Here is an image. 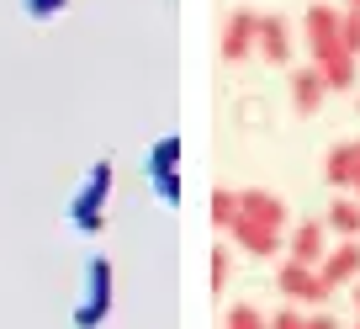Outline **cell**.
I'll return each instance as SVG.
<instances>
[{
	"mask_svg": "<svg viewBox=\"0 0 360 329\" xmlns=\"http://www.w3.org/2000/svg\"><path fill=\"white\" fill-rule=\"evenodd\" d=\"M106 197H112V159H96L79 181V192L69 197V228L96 239L106 228Z\"/></svg>",
	"mask_w": 360,
	"mask_h": 329,
	"instance_id": "cell-1",
	"label": "cell"
},
{
	"mask_svg": "<svg viewBox=\"0 0 360 329\" xmlns=\"http://www.w3.org/2000/svg\"><path fill=\"white\" fill-rule=\"evenodd\" d=\"M112 287H117V271L106 255H90L85 261V292H79V308H75V329H101L106 314H112Z\"/></svg>",
	"mask_w": 360,
	"mask_h": 329,
	"instance_id": "cell-2",
	"label": "cell"
},
{
	"mask_svg": "<svg viewBox=\"0 0 360 329\" xmlns=\"http://www.w3.org/2000/svg\"><path fill=\"white\" fill-rule=\"evenodd\" d=\"M276 292L286 297L292 308H323L328 297H334V287L318 276V266H297V261H281V271H276Z\"/></svg>",
	"mask_w": 360,
	"mask_h": 329,
	"instance_id": "cell-3",
	"label": "cell"
},
{
	"mask_svg": "<svg viewBox=\"0 0 360 329\" xmlns=\"http://www.w3.org/2000/svg\"><path fill=\"white\" fill-rule=\"evenodd\" d=\"M297 43L307 48V64H323V58L345 54L339 48V6H307L302 27H297Z\"/></svg>",
	"mask_w": 360,
	"mask_h": 329,
	"instance_id": "cell-4",
	"label": "cell"
},
{
	"mask_svg": "<svg viewBox=\"0 0 360 329\" xmlns=\"http://www.w3.org/2000/svg\"><path fill=\"white\" fill-rule=\"evenodd\" d=\"M255 54L265 58V64H276V69H292V58H297V27L286 22V16L265 11V16H259V27H255Z\"/></svg>",
	"mask_w": 360,
	"mask_h": 329,
	"instance_id": "cell-5",
	"label": "cell"
},
{
	"mask_svg": "<svg viewBox=\"0 0 360 329\" xmlns=\"http://www.w3.org/2000/svg\"><path fill=\"white\" fill-rule=\"evenodd\" d=\"M255 27H259V11H228L223 22V37H217V54L228 58V64H244L249 54H255Z\"/></svg>",
	"mask_w": 360,
	"mask_h": 329,
	"instance_id": "cell-6",
	"label": "cell"
},
{
	"mask_svg": "<svg viewBox=\"0 0 360 329\" xmlns=\"http://www.w3.org/2000/svg\"><path fill=\"white\" fill-rule=\"evenodd\" d=\"M323 255H328V228H323V218H302V223H292V234H286V261L318 266Z\"/></svg>",
	"mask_w": 360,
	"mask_h": 329,
	"instance_id": "cell-7",
	"label": "cell"
},
{
	"mask_svg": "<svg viewBox=\"0 0 360 329\" xmlns=\"http://www.w3.org/2000/svg\"><path fill=\"white\" fill-rule=\"evenodd\" d=\"M233 244L244 255H255V261H270V255H281L286 250V234L281 228H265V223H255V218H233Z\"/></svg>",
	"mask_w": 360,
	"mask_h": 329,
	"instance_id": "cell-8",
	"label": "cell"
},
{
	"mask_svg": "<svg viewBox=\"0 0 360 329\" xmlns=\"http://www.w3.org/2000/svg\"><path fill=\"white\" fill-rule=\"evenodd\" d=\"M286 96H292V112L313 117L318 106H323V96H328V85H323V75H318V64L286 69Z\"/></svg>",
	"mask_w": 360,
	"mask_h": 329,
	"instance_id": "cell-9",
	"label": "cell"
},
{
	"mask_svg": "<svg viewBox=\"0 0 360 329\" xmlns=\"http://www.w3.org/2000/svg\"><path fill=\"white\" fill-rule=\"evenodd\" d=\"M318 276H323L328 287H349L360 282V239H339V244H328V255L318 261Z\"/></svg>",
	"mask_w": 360,
	"mask_h": 329,
	"instance_id": "cell-10",
	"label": "cell"
},
{
	"mask_svg": "<svg viewBox=\"0 0 360 329\" xmlns=\"http://www.w3.org/2000/svg\"><path fill=\"white\" fill-rule=\"evenodd\" d=\"M238 218H255V223L281 228V234H286V223H292L286 202H281L276 192H265V186H249V192H238Z\"/></svg>",
	"mask_w": 360,
	"mask_h": 329,
	"instance_id": "cell-11",
	"label": "cell"
},
{
	"mask_svg": "<svg viewBox=\"0 0 360 329\" xmlns=\"http://www.w3.org/2000/svg\"><path fill=\"white\" fill-rule=\"evenodd\" d=\"M323 228L339 234V239H360V197L339 192L334 202H328V213H323Z\"/></svg>",
	"mask_w": 360,
	"mask_h": 329,
	"instance_id": "cell-12",
	"label": "cell"
},
{
	"mask_svg": "<svg viewBox=\"0 0 360 329\" xmlns=\"http://www.w3.org/2000/svg\"><path fill=\"white\" fill-rule=\"evenodd\" d=\"M323 181L334 186V192H349V186H355V144H349V138H339L323 154Z\"/></svg>",
	"mask_w": 360,
	"mask_h": 329,
	"instance_id": "cell-13",
	"label": "cell"
},
{
	"mask_svg": "<svg viewBox=\"0 0 360 329\" xmlns=\"http://www.w3.org/2000/svg\"><path fill=\"white\" fill-rule=\"evenodd\" d=\"M318 75H323V85L328 91H339V96H349L360 85V64L349 54H334V58H323V64H318Z\"/></svg>",
	"mask_w": 360,
	"mask_h": 329,
	"instance_id": "cell-14",
	"label": "cell"
},
{
	"mask_svg": "<svg viewBox=\"0 0 360 329\" xmlns=\"http://www.w3.org/2000/svg\"><path fill=\"white\" fill-rule=\"evenodd\" d=\"M159 170H180V133L154 138V149H148V175H159Z\"/></svg>",
	"mask_w": 360,
	"mask_h": 329,
	"instance_id": "cell-15",
	"label": "cell"
},
{
	"mask_svg": "<svg viewBox=\"0 0 360 329\" xmlns=\"http://www.w3.org/2000/svg\"><path fill=\"white\" fill-rule=\"evenodd\" d=\"M223 329H270V318L259 314L255 303H233V308L223 314Z\"/></svg>",
	"mask_w": 360,
	"mask_h": 329,
	"instance_id": "cell-16",
	"label": "cell"
},
{
	"mask_svg": "<svg viewBox=\"0 0 360 329\" xmlns=\"http://www.w3.org/2000/svg\"><path fill=\"white\" fill-rule=\"evenodd\" d=\"M148 186H154V197L165 207H180V197H186V186H180V170H159V175H148Z\"/></svg>",
	"mask_w": 360,
	"mask_h": 329,
	"instance_id": "cell-17",
	"label": "cell"
},
{
	"mask_svg": "<svg viewBox=\"0 0 360 329\" xmlns=\"http://www.w3.org/2000/svg\"><path fill=\"white\" fill-rule=\"evenodd\" d=\"M339 48H345L349 58H360V11H339Z\"/></svg>",
	"mask_w": 360,
	"mask_h": 329,
	"instance_id": "cell-18",
	"label": "cell"
},
{
	"mask_svg": "<svg viewBox=\"0 0 360 329\" xmlns=\"http://www.w3.org/2000/svg\"><path fill=\"white\" fill-rule=\"evenodd\" d=\"M238 218V192H212V228H233Z\"/></svg>",
	"mask_w": 360,
	"mask_h": 329,
	"instance_id": "cell-19",
	"label": "cell"
},
{
	"mask_svg": "<svg viewBox=\"0 0 360 329\" xmlns=\"http://www.w3.org/2000/svg\"><path fill=\"white\" fill-rule=\"evenodd\" d=\"M64 6H69V0H22V16H27V22H53Z\"/></svg>",
	"mask_w": 360,
	"mask_h": 329,
	"instance_id": "cell-20",
	"label": "cell"
},
{
	"mask_svg": "<svg viewBox=\"0 0 360 329\" xmlns=\"http://www.w3.org/2000/svg\"><path fill=\"white\" fill-rule=\"evenodd\" d=\"M270 329H307V314H302V308H292V303H286L281 314H270Z\"/></svg>",
	"mask_w": 360,
	"mask_h": 329,
	"instance_id": "cell-21",
	"label": "cell"
},
{
	"mask_svg": "<svg viewBox=\"0 0 360 329\" xmlns=\"http://www.w3.org/2000/svg\"><path fill=\"white\" fill-rule=\"evenodd\" d=\"M228 271H233L228 250H212V292H223V287H228Z\"/></svg>",
	"mask_w": 360,
	"mask_h": 329,
	"instance_id": "cell-22",
	"label": "cell"
},
{
	"mask_svg": "<svg viewBox=\"0 0 360 329\" xmlns=\"http://www.w3.org/2000/svg\"><path fill=\"white\" fill-rule=\"evenodd\" d=\"M307 329H339V318L323 314V308H313V314H307Z\"/></svg>",
	"mask_w": 360,
	"mask_h": 329,
	"instance_id": "cell-23",
	"label": "cell"
},
{
	"mask_svg": "<svg viewBox=\"0 0 360 329\" xmlns=\"http://www.w3.org/2000/svg\"><path fill=\"white\" fill-rule=\"evenodd\" d=\"M355 144V186H349V197H360V138H349Z\"/></svg>",
	"mask_w": 360,
	"mask_h": 329,
	"instance_id": "cell-24",
	"label": "cell"
},
{
	"mask_svg": "<svg viewBox=\"0 0 360 329\" xmlns=\"http://www.w3.org/2000/svg\"><path fill=\"white\" fill-rule=\"evenodd\" d=\"M349 303H355V318H360V282H349Z\"/></svg>",
	"mask_w": 360,
	"mask_h": 329,
	"instance_id": "cell-25",
	"label": "cell"
},
{
	"mask_svg": "<svg viewBox=\"0 0 360 329\" xmlns=\"http://www.w3.org/2000/svg\"><path fill=\"white\" fill-rule=\"evenodd\" d=\"M345 6H349V11H360V0H345Z\"/></svg>",
	"mask_w": 360,
	"mask_h": 329,
	"instance_id": "cell-26",
	"label": "cell"
},
{
	"mask_svg": "<svg viewBox=\"0 0 360 329\" xmlns=\"http://www.w3.org/2000/svg\"><path fill=\"white\" fill-rule=\"evenodd\" d=\"M355 112H360V85H355Z\"/></svg>",
	"mask_w": 360,
	"mask_h": 329,
	"instance_id": "cell-27",
	"label": "cell"
},
{
	"mask_svg": "<svg viewBox=\"0 0 360 329\" xmlns=\"http://www.w3.org/2000/svg\"><path fill=\"white\" fill-rule=\"evenodd\" d=\"M355 329H360V318H355Z\"/></svg>",
	"mask_w": 360,
	"mask_h": 329,
	"instance_id": "cell-28",
	"label": "cell"
}]
</instances>
